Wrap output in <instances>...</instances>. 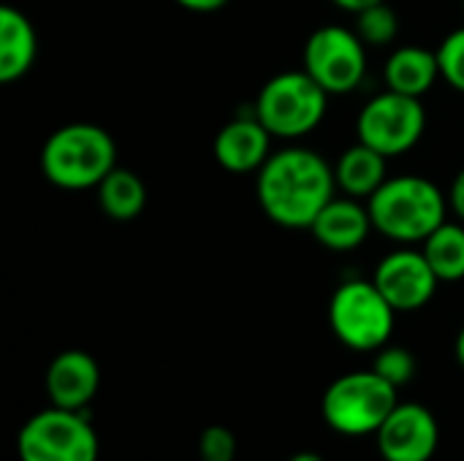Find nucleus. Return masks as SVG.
<instances>
[{
  "mask_svg": "<svg viewBox=\"0 0 464 461\" xmlns=\"http://www.w3.org/2000/svg\"><path fill=\"white\" fill-rule=\"evenodd\" d=\"M264 215L288 231H310L321 209L337 196L334 166L315 149L283 147L256 174Z\"/></svg>",
  "mask_w": 464,
  "mask_h": 461,
  "instance_id": "1",
  "label": "nucleus"
},
{
  "mask_svg": "<svg viewBox=\"0 0 464 461\" xmlns=\"http://www.w3.org/2000/svg\"><path fill=\"white\" fill-rule=\"evenodd\" d=\"M367 209L378 234L400 245H421L446 223L449 196L421 174L389 177L370 198Z\"/></svg>",
  "mask_w": 464,
  "mask_h": 461,
  "instance_id": "2",
  "label": "nucleus"
},
{
  "mask_svg": "<svg viewBox=\"0 0 464 461\" xmlns=\"http://www.w3.org/2000/svg\"><path fill=\"white\" fill-rule=\"evenodd\" d=\"M117 168L111 133L92 122H71L49 133L41 147V171L60 190L98 187Z\"/></svg>",
  "mask_w": 464,
  "mask_h": 461,
  "instance_id": "3",
  "label": "nucleus"
},
{
  "mask_svg": "<svg viewBox=\"0 0 464 461\" xmlns=\"http://www.w3.org/2000/svg\"><path fill=\"white\" fill-rule=\"evenodd\" d=\"M397 391L400 389L386 383L375 370L348 372L324 391L321 416L326 427L343 437H367L375 435L400 405Z\"/></svg>",
  "mask_w": 464,
  "mask_h": 461,
  "instance_id": "4",
  "label": "nucleus"
},
{
  "mask_svg": "<svg viewBox=\"0 0 464 461\" xmlns=\"http://www.w3.org/2000/svg\"><path fill=\"white\" fill-rule=\"evenodd\" d=\"M329 98L332 95L304 68L283 71L258 90L253 111L275 139L296 141L324 122Z\"/></svg>",
  "mask_w": 464,
  "mask_h": 461,
  "instance_id": "5",
  "label": "nucleus"
},
{
  "mask_svg": "<svg viewBox=\"0 0 464 461\" xmlns=\"http://www.w3.org/2000/svg\"><path fill=\"white\" fill-rule=\"evenodd\" d=\"M394 323L397 310L372 280H345L329 299V326L356 353H375L389 345Z\"/></svg>",
  "mask_w": 464,
  "mask_h": 461,
  "instance_id": "6",
  "label": "nucleus"
},
{
  "mask_svg": "<svg viewBox=\"0 0 464 461\" xmlns=\"http://www.w3.org/2000/svg\"><path fill=\"white\" fill-rule=\"evenodd\" d=\"M19 461H98V435L87 410L46 408L16 435Z\"/></svg>",
  "mask_w": 464,
  "mask_h": 461,
  "instance_id": "7",
  "label": "nucleus"
},
{
  "mask_svg": "<svg viewBox=\"0 0 464 461\" xmlns=\"http://www.w3.org/2000/svg\"><path fill=\"white\" fill-rule=\"evenodd\" d=\"M427 130V111L421 98L383 90L372 95L356 117V141L378 149L386 158L411 152Z\"/></svg>",
  "mask_w": 464,
  "mask_h": 461,
  "instance_id": "8",
  "label": "nucleus"
},
{
  "mask_svg": "<svg viewBox=\"0 0 464 461\" xmlns=\"http://www.w3.org/2000/svg\"><path fill=\"white\" fill-rule=\"evenodd\" d=\"M304 71L329 95H348L367 76V43L345 24H324L304 43Z\"/></svg>",
  "mask_w": 464,
  "mask_h": 461,
  "instance_id": "9",
  "label": "nucleus"
},
{
  "mask_svg": "<svg viewBox=\"0 0 464 461\" xmlns=\"http://www.w3.org/2000/svg\"><path fill=\"white\" fill-rule=\"evenodd\" d=\"M372 283L397 312L424 310L435 299L440 285L424 250H416L413 245H402L383 255L375 266Z\"/></svg>",
  "mask_w": 464,
  "mask_h": 461,
  "instance_id": "10",
  "label": "nucleus"
},
{
  "mask_svg": "<svg viewBox=\"0 0 464 461\" xmlns=\"http://www.w3.org/2000/svg\"><path fill=\"white\" fill-rule=\"evenodd\" d=\"M375 443L383 461H432L440 446V427L430 408L400 402L375 432Z\"/></svg>",
  "mask_w": 464,
  "mask_h": 461,
  "instance_id": "11",
  "label": "nucleus"
},
{
  "mask_svg": "<svg viewBox=\"0 0 464 461\" xmlns=\"http://www.w3.org/2000/svg\"><path fill=\"white\" fill-rule=\"evenodd\" d=\"M272 133L256 117V111L226 122L212 144V155L220 168L231 174H258L272 155Z\"/></svg>",
  "mask_w": 464,
  "mask_h": 461,
  "instance_id": "12",
  "label": "nucleus"
},
{
  "mask_svg": "<svg viewBox=\"0 0 464 461\" xmlns=\"http://www.w3.org/2000/svg\"><path fill=\"white\" fill-rule=\"evenodd\" d=\"M46 397L54 408L87 410L101 386V370L84 351H63L52 359L46 378Z\"/></svg>",
  "mask_w": 464,
  "mask_h": 461,
  "instance_id": "13",
  "label": "nucleus"
},
{
  "mask_svg": "<svg viewBox=\"0 0 464 461\" xmlns=\"http://www.w3.org/2000/svg\"><path fill=\"white\" fill-rule=\"evenodd\" d=\"M372 231L375 226H372L367 204L351 196H343V198L334 196L310 226V234L315 236V242L332 253L359 250L370 239Z\"/></svg>",
  "mask_w": 464,
  "mask_h": 461,
  "instance_id": "14",
  "label": "nucleus"
},
{
  "mask_svg": "<svg viewBox=\"0 0 464 461\" xmlns=\"http://www.w3.org/2000/svg\"><path fill=\"white\" fill-rule=\"evenodd\" d=\"M383 79L386 87L402 95H413V98H424L435 82L440 79V62H438V52L419 46V43H408V46H397L383 65Z\"/></svg>",
  "mask_w": 464,
  "mask_h": 461,
  "instance_id": "15",
  "label": "nucleus"
},
{
  "mask_svg": "<svg viewBox=\"0 0 464 461\" xmlns=\"http://www.w3.org/2000/svg\"><path fill=\"white\" fill-rule=\"evenodd\" d=\"M38 54V35L33 22L14 5L0 8V82L22 79Z\"/></svg>",
  "mask_w": 464,
  "mask_h": 461,
  "instance_id": "16",
  "label": "nucleus"
},
{
  "mask_svg": "<svg viewBox=\"0 0 464 461\" xmlns=\"http://www.w3.org/2000/svg\"><path fill=\"white\" fill-rule=\"evenodd\" d=\"M334 179L337 190L351 198L367 201L386 179H389V158L378 149L356 141L353 147L343 149V155L334 163Z\"/></svg>",
  "mask_w": 464,
  "mask_h": 461,
  "instance_id": "17",
  "label": "nucleus"
},
{
  "mask_svg": "<svg viewBox=\"0 0 464 461\" xmlns=\"http://www.w3.org/2000/svg\"><path fill=\"white\" fill-rule=\"evenodd\" d=\"M98 206L109 220L130 223L144 212L147 204V187L141 177L130 168H114L98 187Z\"/></svg>",
  "mask_w": 464,
  "mask_h": 461,
  "instance_id": "18",
  "label": "nucleus"
},
{
  "mask_svg": "<svg viewBox=\"0 0 464 461\" xmlns=\"http://www.w3.org/2000/svg\"><path fill=\"white\" fill-rule=\"evenodd\" d=\"M421 250L440 283L464 280V223L446 220L421 242Z\"/></svg>",
  "mask_w": 464,
  "mask_h": 461,
  "instance_id": "19",
  "label": "nucleus"
},
{
  "mask_svg": "<svg viewBox=\"0 0 464 461\" xmlns=\"http://www.w3.org/2000/svg\"><path fill=\"white\" fill-rule=\"evenodd\" d=\"M353 16H356L353 30L359 33V38L367 46H389L400 35V16L389 5V0L378 3V5H370V8H364V11L353 14Z\"/></svg>",
  "mask_w": 464,
  "mask_h": 461,
  "instance_id": "20",
  "label": "nucleus"
},
{
  "mask_svg": "<svg viewBox=\"0 0 464 461\" xmlns=\"http://www.w3.org/2000/svg\"><path fill=\"white\" fill-rule=\"evenodd\" d=\"M372 370H375L386 383H392L394 389H402V386H408V383L416 378L419 364H416V356H413L408 348L392 345V342H389V345H383L381 351H375Z\"/></svg>",
  "mask_w": 464,
  "mask_h": 461,
  "instance_id": "21",
  "label": "nucleus"
},
{
  "mask_svg": "<svg viewBox=\"0 0 464 461\" xmlns=\"http://www.w3.org/2000/svg\"><path fill=\"white\" fill-rule=\"evenodd\" d=\"M435 52H438V62H440V79L451 90L464 95V27L451 30Z\"/></svg>",
  "mask_w": 464,
  "mask_h": 461,
  "instance_id": "22",
  "label": "nucleus"
},
{
  "mask_svg": "<svg viewBox=\"0 0 464 461\" xmlns=\"http://www.w3.org/2000/svg\"><path fill=\"white\" fill-rule=\"evenodd\" d=\"M198 459L237 461V435L228 427H207L198 435Z\"/></svg>",
  "mask_w": 464,
  "mask_h": 461,
  "instance_id": "23",
  "label": "nucleus"
},
{
  "mask_svg": "<svg viewBox=\"0 0 464 461\" xmlns=\"http://www.w3.org/2000/svg\"><path fill=\"white\" fill-rule=\"evenodd\" d=\"M449 212H454V217L464 223V168L454 177L451 190H449Z\"/></svg>",
  "mask_w": 464,
  "mask_h": 461,
  "instance_id": "24",
  "label": "nucleus"
},
{
  "mask_svg": "<svg viewBox=\"0 0 464 461\" xmlns=\"http://www.w3.org/2000/svg\"><path fill=\"white\" fill-rule=\"evenodd\" d=\"M174 3L193 14H212V11H220L228 0H174Z\"/></svg>",
  "mask_w": 464,
  "mask_h": 461,
  "instance_id": "25",
  "label": "nucleus"
},
{
  "mask_svg": "<svg viewBox=\"0 0 464 461\" xmlns=\"http://www.w3.org/2000/svg\"><path fill=\"white\" fill-rule=\"evenodd\" d=\"M337 8H343V11H348V14H359V11H364V8H370V5H378V3H386V0H332Z\"/></svg>",
  "mask_w": 464,
  "mask_h": 461,
  "instance_id": "26",
  "label": "nucleus"
},
{
  "mask_svg": "<svg viewBox=\"0 0 464 461\" xmlns=\"http://www.w3.org/2000/svg\"><path fill=\"white\" fill-rule=\"evenodd\" d=\"M454 353H457V361H459V367L464 370V326L459 329V334H457V342H454Z\"/></svg>",
  "mask_w": 464,
  "mask_h": 461,
  "instance_id": "27",
  "label": "nucleus"
},
{
  "mask_svg": "<svg viewBox=\"0 0 464 461\" xmlns=\"http://www.w3.org/2000/svg\"><path fill=\"white\" fill-rule=\"evenodd\" d=\"M288 461H324V456L315 454V451H299V454H294Z\"/></svg>",
  "mask_w": 464,
  "mask_h": 461,
  "instance_id": "28",
  "label": "nucleus"
},
{
  "mask_svg": "<svg viewBox=\"0 0 464 461\" xmlns=\"http://www.w3.org/2000/svg\"><path fill=\"white\" fill-rule=\"evenodd\" d=\"M462 11H464V0H462Z\"/></svg>",
  "mask_w": 464,
  "mask_h": 461,
  "instance_id": "29",
  "label": "nucleus"
}]
</instances>
